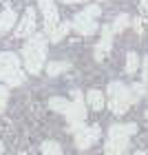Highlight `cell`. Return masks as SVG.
<instances>
[{"instance_id": "obj_7", "label": "cell", "mask_w": 148, "mask_h": 155, "mask_svg": "<svg viewBox=\"0 0 148 155\" xmlns=\"http://www.w3.org/2000/svg\"><path fill=\"white\" fill-rule=\"evenodd\" d=\"M100 135H102L100 126H82V129L75 133V146L82 149V151H86V149H91V146L97 142Z\"/></svg>"}, {"instance_id": "obj_8", "label": "cell", "mask_w": 148, "mask_h": 155, "mask_svg": "<svg viewBox=\"0 0 148 155\" xmlns=\"http://www.w3.org/2000/svg\"><path fill=\"white\" fill-rule=\"evenodd\" d=\"M38 7L42 11V16H44V27L47 31H51L55 25H60V13H58V7H55L53 0H38Z\"/></svg>"}, {"instance_id": "obj_9", "label": "cell", "mask_w": 148, "mask_h": 155, "mask_svg": "<svg viewBox=\"0 0 148 155\" xmlns=\"http://www.w3.org/2000/svg\"><path fill=\"white\" fill-rule=\"evenodd\" d=\"M33 31H36V11L29 7V9L24 11L22 20H20L18 29H16V36L18 38H27V36H31Z\"/></svg>"}, {"instance_id": "obj_23", "label": "cell", "mask_w": 148, "mask_h": 155, "mask_svg": "<svg viewBox=\"0 0 148 155\" xmlns=\"http://www.w3.org/2000/svg\"><path fill=\"white\" fill-rule=\"evenodd\" d=\"M62 2H82V0H62Z\"/></svg>"}, {"instance_id": "obj_3", "label": "cell", "mask_w": 148, "mask_h": 155, "mask_svg": "<svg viewBox=\"0 0 148 155\" xmlns=\"http://www.w3.org/2000/svg\"><path fill=\"white\" fill-rule=\"evenodd\" d=\"M44 47H47V38L36 33L31 42L22 49V60L29 73H40V69L44 67Z\"/></svg>"}, {"instance_id": "obj_2", "label": "cell", "mask_w": 148, "mask_h": 155, "mask_svg": "<svg viewBox=\"0 0 148 155\" xmlns=\"http://www.w3.org/2000/svg\"><path fill=\"white\" fill-rule=\"evenodd\" d=\"M137 131L135 124H115L111 126L106 144H104V153L106 155H126L128 151V137Z\"/></svg>"}, {"instance_id": "obj_19", "label": "cell", "mask_w": 148, "mask_h": 155, "mask_svg": "<svg viewBox=\"0 0 148 155\" xmlns=\"http://www.w3.org/2000/svg\"><path fill=\"white\" fill-rule=\"evenodd\" d=\"M144 84H133V95H135V100H139V97L144 95Z\"/></svg>"}, {"instance_id": "obj_14", "label": "cell", "mask_w": 148, "mask_h": 155, "mask_svg": "<svg viewBox=\"0 0 148 155\" xmlns=\"http://www.w3.org/2000/svg\"><path fill=\"white\" fill-rule=\"evenodd\" d=\"M71 69V64L69 62H49L47 64V73L49 75H60V73H64Z\"/></svg>"}, {"instance_id": "obj_24", "label": "cell", "mask_w": 148, "mask_h": 155, "mask_svg": "<svg viewBox=\"0 0 148 155\" xmlns=\"http://www.w3.org/2000/svg\"><path fill=\"white\" fill-rule=\"evenodd\" d=\"M135 155H146V153H144V151H137V153H135Z\"/></svg>"}, {"instance_id": "obj_15", "label": "cell", "mask_w": 148, "mask_h": 155, "mask_svg": "<svg viewBox=\"0 0 148 155\" xmlns=\"http://www.w3.org/2000/svg\"><path fill=\"white\" fill-rule=\"evenodd\" d=\"M42 155H62V149L55 140H49V142L42 144Z\"/></svg>"}, {"instance_id": "obj_21", "label": "cell", "mask_w": 148, "mask_h": 155, "mask_svg": "<svg viewBox=\"0 0 148 155\" xmlns=\"http://www.w3.org/2000/svg\"><path fill=\"white\" fill-rule=\"evenodd\" d=\"M133 25H135V31H142V29H144V27H142V22H139V20H135V22H133Z\"/></svg>"}, {"instance_id": "obj_27", "label": "cell", "mask_w": 148, "mask_h": 155, "mask_svg": "<svg viewBox=\"0 0 148 155\" xmlns=\"http://www.w3.org/2000/svg\"><path fill=\"white\" fill-rule=\"evenodd\" d=\"M22 155H24V153H22Z\"/></svg>"}, {"instance_id": "obj_6", "label": "cell", "mask_w": 148, "mask_h": 155, "mask_svg": "<svg viewBox=\"0 0 148 155\" xmlns=\"http://www.w3.org/2000/svg\"><path fill=\"white\" fill-rule=\"evenodd\" d=\"M97 16H100V7H95V5H91V7H86L84 11H80V13L73 18L75 31L82 33V36H93V33L97 31V22H95L93 18H97Z\"/></svg>"}, {"instance_id": "obj_5", "label": "cell", "mask_w": 148, "mask_h": 155, "mask_svg": "<svg viewBox=\"0 0 148 155\" xmlns=\"http://www.w3.org/2000/svg\"><path fill=\"white\" fill-rule=\"evenodd\" d=\"M0 80H5L9 87H20L27 80V75L20 71L18 55H13L9 51L0 53Z\"/></svg>"}, {"instance_id": "obj_22", "label": "cell", "mask_w": 148, "mask_h": 155, "mask_svg": "<svg viewBox=\"0 0 148 155\" xmlns=\"http://www.w3.org/2000/svg\"><path fill=\"white\" fill-rule=\"evenodd\" d=\"M142 9H144V11L148 13V0H142Z\"/></svg>"}, {"instance_id": "obj_16", "label": "cell", "mask_w": 148, "mask_h": 155, "mask_svg": "<svg viewBox=\"0 0 148 155\" xmlns=\"http://www.w3.org/2000/svg\"><path fill=\"white\" fill-rule=\"evenodd\" d=\"M128 22H130V18L126 16V13L117 16V18H115V25H113V31H124L126 27H128Z\"/></svg>"}, {"instance_id": "obj_1", "label": "cell", "mask_w": 148, "mask_h": 155, "mask_svg": "<svg viewBox=\"0 0 148 155\" xmlns=\"http://www.w3.org/2000/svg\"><path fill=\"white\" fill-rule=\"evenodd\" d=\"M49 109H53V111H58V113L66 115V120L71 124H82L84 117H86L84 100H82V93L77 89L73 91V102L62 100V97H51V100H49Z\"/></svg>"}, {"instance_id": "obj_20", "label": "cell", "mask_w": 148, "mask_h": 155, "mask_svg": "<svg viewBox=\"0 0 148 155\" xmlns=\"http://www.w3.org/2000/svg\"><path fill=\"white\" fill-rule=\"evenodd\" d=\"M144 80L148 82V55H146V60H144Z\"/></svg>"}, {"instance_id": "obj_12", "label": "cell", "mask_w": 148, "mask_h": 155, "mask_svg": "<svg viewBox=\"0 0 148 155\" xmlns=\"http://www.w3.org/2000/svg\"><path fill=\"white\" fill-rule=\"evenodd\" d=\"M69 29H71V25H69V22H62V25H55L53 27V29L51 31H49V40H51L53 42V45H55V42H60L62 38H64L66 36V33H69Z\"/></svg>"}, {"instance_id": "obj_11", "label": "cell", "mask_w": 148, "mask_h": 155, "mask_svg": "<svg viewBox=\"0 0 148 155\" xmlns=\"http://www.w3.org/2000/svg\"><path fill=\"white\" fill-rule=\"evenodd\" d=\"M13 22H16V11L7 7V9L0 13V33H7L9 29H13Z\"/></svg>"}, {"instance_id": "obj_17", "label": "cell", "mask_w": 148, "mask_h": 155, "mask_svg": "<svg viewBox=\"0 0 148 155\" xmlns=\"http://www.w3.org/2000/svg\"><path fill=\"white\" fill-rule=\"evenodd\" d=\"M137 53H128V55H126V71H128V73H135L137 71Z\"/></svg>"}, {"instance_id": "obj_26", "label": "cell", "mask_w": 148, "mask_h": 155, "mask_svg": "<svg viewBox=\"0 0 148 155\" xmlns=\"http://www.w3.org/2000/svg\"><path fill=\"white\" fill-rule=\"evenodd\" d=\"M146 117H148V113H146Z\"/></svg>"}, {"instance_id": "obj_10", "label": "cell", "mask_w": 148, "mask_h": 155, "mask_svg": "<svg viewBox=\"0 0 148 155\" xmlns=\"http://www.w3.org/2000/svg\"><path fill=\"white\" fill-rule=\"evenodd\" d=\"M111 33H113V29L102 27V40H100V45L95 47V58L97 60H104V58H106V53L111 51Z\"/></svg>"}, {"instance_id": "obj_25", "label": "cell", "mask_w": 148, "mask_h": 155, "mask_svg": "<svg viewBox=\"0 0 148 155\" xmlns=\"http://www.w3.org/2000/svg\"><path fill=\"white\" fill-rule=\"evenodd\" d=\"M2 151H5V149H2V144H0V153H2Z\"/></svg>"}, {"instance_id": "obj_18", "label": "cell", "mask_w": 148, "mask_h": 155, "mask_svg": "<svg viewBox=\"0 0 148 155\" xmlns=\"http://www.w3.org/2000/svg\"><path fill=\"white\" fill-rule=\"evenodd\" d=\"M7 100H9V91H7L5 87H0V113L5 111V107H7Z\"/></svg>"}, {"instance_id": "obj_4", "label": "cell", "mask_w": 148, "mask_h": 155, "mask_svg": "<svg viewBox=\"0 0 148 155\" xmlns=\"http://www.w3.org/2000/svg\"><path fill=\"white\" fill-rule=\"evenodd\" d=\"M133 102H137L135 95H133V89H128L122 82H111L108 84V104H111V111L115 115L126 113Z\"/></svg>"}, {"instance_id": "obj_13", "label": "cell", "mask_w": 148, "mask_h": 155, "mask_svg": "<svg viewBox=\"0 0 148 155\" xmlns=\"http://www.w3.org/2000/svg\"><path fill=\"white\" fill-rule=\"evenodd\" d=\"M86 102H88V107H91V109L102 111V107H104V95H102V91L91 89V91H88V95H86Z\"/></svg>"}]
</instances>
